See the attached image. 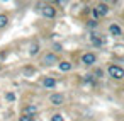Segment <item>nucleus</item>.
Masks as SVG:
<instances>
[{
	"mask_svg": "<svg viewBox=\"0 0 124 121\" xmlns=\"http://www.w3.org/2000/svg\"><path fill=\"white\" fill-rule=\"evenodd\" d=\"M92 14H93L95 19H97V17H104V16L109 14V7H107L105 4H99V5H95V9L92 10Z\"/></svg>",
	"mask_w": 124,
	"mask_h": 121,
	"instance_id": "2",
	"label": "nucleus"
},
{
	"mask_svg": "<svg viewBox=\"0 0 124 121\" xmlns=\"http://www.w3.org/2000/svg\"><path fill=\"white\" fill-rule=\"evenodd\" d=\"M22 114H26V116H36L38 114V106H34V104H27L24 109H22Z\"/></svg>",
	"mask_w": 124,
	"mask_h": 121,
	"instance_id": "8",
	"label": "nucleus"
},
{
	"mask_svg": "<svg viewBox=\"0 0 124 121\" xmlns=\"http://www.w3.org/2000/svg\"><path fill=\"white\" fill-rule=\"evenodd\" d=\"M5 99H7L9 102H12V101H16V94H14V92H7V94H5Z\"/></svg>",
	"mask_w": 124,
	"mask_h": 121,
	"instance_id": "14",
	"label": "nucleus"
},
{
	"mask_svg": "<svg viewBox=\"0 0 124 121\" xmlns=\"http://www.w3.org/2000/svg\"><path fill=\"white\" fill-rule=\"evenodd\" d=\"M41 14L46 17V19H54L56 17V9L53 5H43L41 7Z\"/></svg>",
	"mask_w": 124,
	"mask_h": 121,
	"instance_id": "3",
	"label": "nucleus"
},
{
	"mask_svg": "<svg viewBox=\"0 0 124 121\" xmlns=\"http://www.w3.org/2000/svg\"><path fill=\"white\" fill-rule=\"evenodd\" d=\"M92 44H93V46H97V48H100V46L104 44V41H102L99 36H95V34H93V36H92Z\"/></svg>",
	"mask_w": 124,
	"mask_h": 121,
	"instance_id": "12",
	"label": "nucleus"
},
{
	"mask_svg": "<svg viewBox=\"0 0 124 121\" xmlns=\"http://www.w3.org/2000/svg\"><path fill=\"white\" fill-rule=\"evenodd\" d=\"M49 102H51V104H54V106H63V104H65V95H63V94H60V92H54V94H51Z\"/></svg>",
	"mask_w": 124,
	"mask_h": 121,
	"instance_id": "4",
	"label": "nucleus"
},
{
	"mask_svg": "<svg viewBox=\"0 0 124 121\" xmlns=\"http://www.w3.org/2000/svg\"><path fill=\"white\" fill-rule=\"evenodd\" d=\"M27 53H29V56H36L39 53V43L38 41H31L29 46H27Z\"/></svg>",
	"mask_w": 124,
	"mask_h": 121,
	"instance_id": "7",
	"label": "nucleus"
},
{
	"mask_svg": "<svg viewBox=\"0 0 124 121\" xmlns=\"http://www.w3.org/2000/svg\"><path fill=\"white\" fill-rule=\"evenodd\" d=\"M7 24H9V17H7L5 14H0V29L5 27Z\"/></svg>",
	"mask_w": 124,
	"mask_h": 121,
	"instance_id": "13",
	"label": "nucleus"
},
{
	"mask_svg": "<svg viewBox=\"0 0 124 121\" xmlns=\"http://www.w3.org/2000/svg\"><path fill=\"white\" fill-rule=\"evenodd\" d=\"M107 72H109V75H110L112 78H116V80L124 78V70H122L121 67H117V65H110V67L107 68Z\"/></svg>",
	"mask_w": 124,
	"mask_h": 121,
	"instance_id": "1",
	"label": "nucleus"
},
{
	"mask_svg": "<svg viewBox=\"0 0 124 121\" xmlns=\"http://www.w3.org/2000/svg\"><path fill=\"white\" fill-rule=\"evenodd\" d=\"M19 121H34V118H31V116H26V114H22V116L19 118Z\"/></svg>",
	"mask_w": 124,
	"mask_h": 121,
	"instance_id": "16",
	"label": "nucleus"
},
{
	"mask_svg": "<svg viewBox=\"0 0 124 121\" xmlns=\"http://www.w3.org/2000/svg\"><path fill=\"white\" fill-rule=\"evenodd\" d=\"M43 87L44 89H54L56 87V78L54 77H44L43 78Z\"/></svg>",
	"mask_w": 124,
	"mask_h": 121,
	"instance_id": "9",
	"label": "nucleus"
},
{
	"mask_svg": "<svg viewBox=\"0 0 124 121\" xmlns=\"http://www.w3.org/2000/svg\"><path fill=\"white\" fill-rule=\"evenodd\" d=\"M43 63L48 65V67H51V65H54V63H60V60H58V56H56L54 53H48V55H44Z\"/></svg>",
	"mask_w": 124,
	"mask_h": 121,
	"instance_id": "6",
	"label": "nucleus"
},
{
	"mask_svg": "<svg viewBox=\"0 0 124 121\" xmlns=\"http://www.w3.org/2000/svg\"><path fill=\"white\" fill-rule=\"evenodd\" d=\"M109 33H110L112 36H116V38H117V36H121V34H122V29H121L117 24H110V26H109Z\"/></svg>",
	"mask_w": 124,
	"mask_h": 121,
	"instance_id": "10",
	"label": "nucleus"
},
{
	"mask_svg": "<svg viewBox=\"0 0 124 121\" xmlns=\"http://www.w3.org/2000/svg\"><path fill=\"white\" fill-rule=\"evenodd\" d=\"M58 67H60V70H61V72H70L73 65H71L70 61H60V63H58Z\"/></svg>",
	"mask_w": 124,
	"mask_h": 121,
	"instance_id": "11",
	"label": "nucleus"
},
{
	"mask_svg": "<svg viewBox=\"0 0 124 121\" xmlns=\"http://www.w3.org/2000/svg\"><path fill=\"white\" fill-rule=\"evenodd\" d=\"M88 26H90V27H95V26H97V22H95V21H90V22H88Z\"/></svg>",
	"mask_w": 124,
	"mask_h": 121,
	"instance_id": "17",
	"label": "nucleus"
},
{
	"mask_svg": "<svg viewBox=\"0 0 124 121\" xmlns=\"http://www.w3.org/2000/svg\"><path fill=\"white\" fill-rule=\"evenodd\" d=\"M51 121H63V116L61 114H53L51 116Z\"/></svg>",
	"mask_w": 124,
	"mask_h": 121,
	"instance_id": "15",
	"label": "nucleus"
},
{
	"mask_svg": "<svg viewBox=\"0 0 124 121\" xmlns=\"http://www.w3.org/2000/svg\"><path fill=\"white\" fill-rule=\"evenodd\" d=\"M95 61H97V56H95L93 53H85V55L82 56V63H83V65H87V67L95 65Z\"/></svg>",
	"mask_w": 124,
	"mask_h": 121,
	"instance_id": "5",
	"label": "nucleus"
}]
</instances>
